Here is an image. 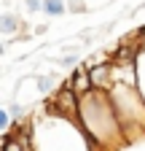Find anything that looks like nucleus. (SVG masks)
<instances>
[{"label":"nucleus","mask_w":145,"mask_h":151,"mask_svg":"<svg viewBox=\"0 0 145 151\" xmlns=\"http://www.w3.org/2000/svg\"><path fill=\"white\" fill-rule=\"evenodd\" d=\"M92 81H94V86H97V89H105L107 84H110V70H107L105 65L94 68V70H92Z\"/></svg>","instance_id":"3"},{"label":"nucleus","mask_w":145,"mask_h":151,"mask_svg":"<svg viewBox=\"0 0 145 151\" xmlns=\"http://www.w3.org/2000/svg\"><path fill=\"white\" fill-rule=\"evenodd\" d=\"M0 24H3V30L11 35V32L19 30V19H16L14 14H3V16H0Z\"/></svg>","instance_id":"6"},{"label":"nucleus","mask_w":145,"mask_h":151,"mask_svg":"<svg viewBox=\"0 0 145 151\" xmlns=\"http://www.w3.org/2000/svg\"><path fill=\"white\" fill-rule=\"evenodd\" d=\"M11 113L8 111H0V129H3V132H8V124H11Z\"/></svg>","instance_id":"7"},{"label":"nucleus","mask_w":145,"mask_h":151,"mask_svg":"<svg viewBox=\"0 0 145 151\" xmlns=\"http://www.w3.org/2000/svg\"><path fill=\"white\" fill-rule=\"evenodd\" d=\"M75 89H72L70 84L62 86L57 94H54V103H48V111L51 113H57V116H70V119H75L78 116V100H75Z\"/></svg>","instance_id":"1"},{"label":"nucleus","mask_w":145,"mask_h":151,"mask_svg":"<svg viewBox=\"0 0 145 151\" xmlns=\"http://www.w3.org/2000/svg\"><path fill=\"white\" fill-rule=\"evenodd\" d=\"M3 151H27V148L19 143V138H16L14 132H6L3 135Z\"/></svg>","instance_id":"4"},{"label":"nucleus","mask_w":145,"mask_h":151,"mask_svg":"<svg viewBox=\"0 0 145 151\" xmlns=\"http://www.w3.org/2000/svg\"><path fill=\"white\" fill-rule=\"evenodd\" d=\"M70 86L75 89L78 94L89 92V89L94 86V81H92V73H86V70H75V73H72V81H70Z\"/></svg>","instance_id":"2"},{"label":"nucleus","mask_w":145,"mask_h":151,"mask_svg":"<svg viewBox=\"0 0 145 151\" xmlns=\"http://www.w3.org/2000/svg\"><path fill=\"white\" fill-rule=\"evenodd\" d=\"M11 113H14V119H16V122L22 119V108H19V105H11Z\"/></svg>","instance_id":"10"},{"label":"nucleus","mask_w":145,"mask_h":151,"mask_svg":"<svg viewBox=\"0 0 145 151\" xmlns=\"http://www.w3.org/2000/svg\"><path fill=\"white\" fill-rule=\"evenodd\" d=\"M43 11L51 14V16L65 14V0H43Z\"/></svg>","instance_id":"5"},{"label":"nucleus","mask_w":145,"mask_h":151,"mask_svg":"<svg viewBox=\"0 0 145 151\" xmlns=\"http://www.w3.org/2000/svg\"><path fill=\"white\" fill-rule=\"evenodd\" d=\"M38 86H41V92H48L51 89V78H43V76H41V78H38Z\"/></svg>","instance_id":"8"},{"label":"nucleus","mask_w":145,"mask_h":151,"mask_svg":"<svg viewBox=\"0 0 145 151\" xmlns=\"http://www.w3.org/2000/svg\"><path fill=\"white\" fill-rule=\"evenodd\" d=\"M27 8H30V11H41L43 3H41V0H27Z\"/></svg>","instance_id":"9"}]
</instances>
